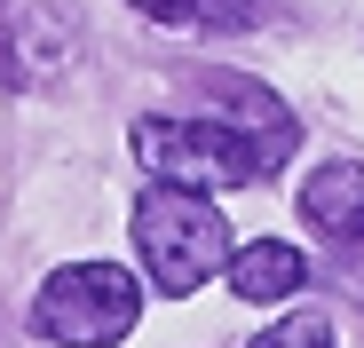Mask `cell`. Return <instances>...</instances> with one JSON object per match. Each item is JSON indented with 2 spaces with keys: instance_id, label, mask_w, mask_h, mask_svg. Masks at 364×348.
Listing matches in <instances>:
<instances>
[{
  "instance_id": "obj_1",
  "label": "cell",
  "mask_w": 364,
  "mask_h": 348,
  "mask_svg": "<svg viewBox=\"0 0 364 348\" xmlns=\"http://www.w3.org/2000/svg\"><path fill=\"white\" fill-rule=\"evenodd\" d=\"M135 158L159 183H191V190H246L293 158V119H246V111H143L135 119Z\"/></svg>"
},
{
  "instance_id": "obj_2",
  "label": "cell",
  "mask_w": 364,
  "mask_h": 348,
  "mask_svg": "<svg viewBox=\"0 0 364 348\" xmlns=\"http://www.w3.org/2000/svg\"><path fill=\"white\" fill-rule=\"evenodd\" d=\"M135 254H143V269H151V285L166 301H191L230 261V222L191 183H151L135 198Z\"/></svg>"
},
{
  "instance_id": "obj_3",
  "label": "cell",
  "mask_w": 364,
  "mask_h": 348,
  "mask_svg": "<svg viewBox=\"0 0 364 348\" xmlns=\"http://www.w3.org/2000/svg\"><path fill=\"white\" fill-rule=\"evenodd\" d=\"M135 325H143V285L119 261H64L32 301V332L55 348H111Z\"/></svg>"
},
{
  "instance_id": "obj_4",
  "label": "cell",
  "mask_w": 364,
  "mask_h": 348,
  "mask_svg": "<svg viewBox=\"0 0 364 348\" xmlns=\"http://www.w3.org/2000/svg\"><path fill=\"white\" fill-rule=\"evenodd\" d=\"M293 206H301V222L317 229L333 285L364 301V166H356V158H325L309 183H301Z\"/></svg>"
},
{
  "instance_id": "obj_5",
  "label": "cell",
  "mask_w": 364,
  "mask_h": 348,
  "mask_svg": "<svg viewBox=\"0 0 364 348\" xmlns=\"http://www.w3.org/2000/svg\"><path fill=\"white\" fill-rule=\"evenodd\" d=\"M222 277H230L237 301H285V293L309 285V261H301L285 238H254V246H237V254L222 261Z\"/></svg>"
},
{
  "instance_id": "obj_6",
  "label": "cell",
  "mask_w": 364,
  "mask_h": 348,
  "mask_svg": "<svg viewBox=\"0 0 364 348\" xmlns=\"http://www.w3.org/2000/svg\"><path fill=\"white\" fill-rule=\"evenodd\" d=\"M135 9L159 16V24H222V32H246V24H262L269 0H135Z\"/></svg>"
},
{
  "instance_id": "obj_7",
  "label": "cell",
  "mask_w": 364,
  "mask_h": 348,
  "mask_svg": "<svg viewBox=\"0 0 364 348\" xmlns=\"http://www.w3.org/2000/svg\"><path fill=\"white\" fill-rule=\"evenodd\" d=\"M254 348H333V325L325 317H285V325L254 332Z\"/></svg>"
}]
</instances>
